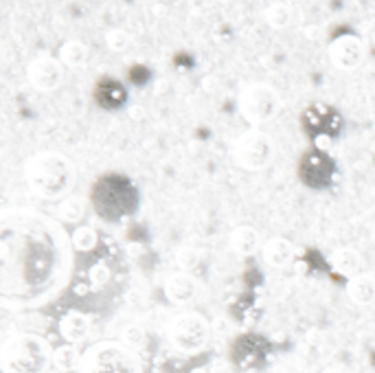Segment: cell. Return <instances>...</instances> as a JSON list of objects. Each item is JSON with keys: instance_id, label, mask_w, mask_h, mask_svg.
I'll return each mask as SVG.
<instances>
[{"instance_id": "4fadbf2b", "label": "cell", "mask_w": 375, "mask_h": 373, "mask_svg": "<svg viewBox=\"0 0 375 373\" xmlns=\"http://www.w3.org/2000/svg\"><path fill=\"white\" fill-rule=\"evenodd\" d=\"M262 253H264L266 264L272 268H279V270L295 266V262H297V246L285 237L268 239L262 246Z\"/></svg>"}, {"instance_id": "7a4b0ae2", "label": "cell", "mask_w": 375, "mask_h": 373, "mask_svg": "<svg viewBox=\"0 0 375 373\" xmlns=\"http://www.w3.org/2000/svg\"><path fill=\"white\" fill-rule=\"evenodd\" d=\"M75 181L73 160L62 152H40L24 163V183L40 200L62 202L71 196Z\"/></svg>"}, {"instance_id": "cb8c5ba5", "label": "cell", "mask_w": 375, "mask_h": 373, "mask_svg": "<svg viewBox=\"0 0 375 373\" xmlns=\"http://www.w3.org/2000/svg\"><path fill=\"white\" fill-rule=\"evenodd\" d=\"M110 279H112V270H110V266H108L106 262H97V264L90 266V270H88V281H90V286L104 288L106 283H110Z\"/></svg>"}, {"instance_id": "e0dca14e", "label": "cell", "mask_w": 375, "mask_h": 373, "mask_svg": "<svg viewBox=\"0 0 375 373\" xmlns=\"http://www.w3.org/2000/svg\"><path fill=\"white\" fill-rule=\"evenodd\" d=\"M88 46L81 40H66L57 51V59L64 64V69H81L88 62Z\"/></svg>"}, {"instance_id": "8fae6325", "label": "cell", "mask_w": 375, "mask_h": 373, "mask_svg": "<svg viewBox=\"0 0 375 373\" xmlns=\"http://www.w3.org/2000/svg\"><path fill=\"white\" fill-rule=\"evenodd\" d=\"M162 290H165V297H167L169 303H174V305H189V303H193L195 299L200 297L202 283L195 279L191 272L181 270V272H171L169 274V277L165 279V286H162Z\"/></svg>"}, {"instance_id": "d6986e66", "label": "cell", "mask_w": 375, "mask_h": 373, "mask_svg": "<svg viewBox=\"0 0 375 373\" xmlns=\"http://www.w3.org/2000/svg\"><path fill=\"white\" fill-rule=\"evenodd\" d=\"M81 356H84V351H79L77 345L64 343V345L55 347V351H53V367H55L57 371H62V373L79 371Z\"/></svg>"}, {"instance_id": "d4e9b609", "label": "cell", "mask_w": 375, "mask_h": 373, "mask_svg": "<svg viewBox=\"0 0 375 373\" xmlns=\"http://www.w3.org/2000/svg\"><path fill=\"white\" fill-rule=\"evenodd\" d=\"M176 262L187 270V268H193L195 264H198V255H195L191 248H183L181 253L176 255Z\"/></svg>"}, {"instance_id": "277c9868", "label": "cell", "mask_w": 375, "mask_h": 373, "mask_svg": "<svg viewBox=\"0 0 375 373\" xmlns=\"http://www.w3.org/2000/svg\"><path fill=\"white\" fill-rule=\"evenodd\" d=\"M77 373H143V363L119 340H99L84 351Z\"/></svg>"}, {"instance_id": "484cf974", "label": "cell", "mask_w": 375, "mask_h": 373, "mask_svg": "<svg viewBox=\"0 0 375 373\" xmlns=\"http://www.w3.org/2000/svg\"><path fill=\"white\" fill-rule=\"evenodd\" d=\"M320 373H345L340 367H327V369H323Z\"/></svg>"}, {"instance_id": "52a82bcc", "label": "cell", "mask_w": 375, "mask_h": 373, "mask_svg": "<svg viewBox=\"0 0 375 373\" xmlns=\"http://www.w3.org/2000/svg\"><path fill=\"white\" fill-rule=\"evenodd\" d=\"M276 154V145L270 134L262 129H248L239 134V139L233 145L235 163L246 171H262L272 165Z\"/></svg>"}, {"instance_id": "5b68a950", "label": "cell", "mask_w": 375, "mask_h": 373, "mask_svg": "<svg viewBox=\"0 0 375 373\" xmlns=\"http://www.w3.org/2000/svg\"><path fill=\"white\" fill-rule=\"evenodd\" d=\"M165 338L174 351L183 356H195L206 349L211 340V323L200 312H181L169 318Z\"/></svg>"}, {"instance_id": "30bf717a", "label": "cell", "mask_w": 375, "mask_h": 373, "mask_svg": "<svg viewBox=\"0 0 375 373\" xmlns=\"http://www.w3.org/2000/svg\"><path fill=\"white\" fill-rule=\"evenodd\" d=\"M27 82L38 92H53L64 82V64L53 55H38L27 66Z\"/></svg>"}, {"instance_id": "9c48e42d", "label": "cell", "mask_w": 375, "mask_h": 373, "mask_svg": "<svg viewBox=\"0 0 375 373\" xmlns=\"http://www.w3.org/2000/svg\"><path fill=\"white\" fill-rule=\"evenodd\" d=\"M327 55H330V62L334 64V69H338L342 73H351L365 64L367 46H365L362 38H358L353 34H342L330 42Z\"/></svg>"}, {"instance_id": "44dd1931", "label": "cell", "mask_w": 375, "mask_h": 373, "mask_svg": "<svg viewBox=\"0 0 375 373\" xmlns=\"http://www.w3.org/2000/svg\"><path fill=\"white\" fill-rule=\"evenodd\" d=\"M71 241H73V248L77 253H90V251L97 248V244H99V233H97L92 226L81 224L73 231Z\"/></svg>"}, {"instance_id": "9a60e30c", "label": "cell", "mask_w": 375, "mask_h": 373, "mask_svg": "<svg viewBox=\"0 0 375 373\" xmlns=\"http://www.w3.org/2000/svg\"><path fill=\"white\" fill-rule=\"evenodd\" d=\"M347 297L353 305H371L375 301V279L369 274H355L347 281Z\"/></svg>"}, {"instance_id": "6da1fadb", "label": "cell", "mask_w": 375, "mask_h": 373, "mask_svg": "<svg viewBox=\"0 0 375 373\" xmlns=\"http://www.w3.org/2000/svg\"><path fill=\"white\" fill-rule=\"evenodd\" d=\"M73 241L62 226L34 209H9L0 220V297L7 307L53 299L73 270Z\"/></svg>"}, {"instance_id": "603a6c76", "label": "cell", "mask_w": 375, "mask_h": 373, "mask_svg": "<svg viewBox=\"0 0 375 373\" xmlns=\"http://www.w3.org/2000/svg\"><path fill=\"white\" fill-rule=\"evenodd\" d=\"M121 343L127 345L129 349H143L145 345H148V336H145V330L141 325H136V323H129V325L123 328L121 332Z\"/></svg>"}, {"instance_id": "8992f818", "label": "cell", "mask_w": 375, "mask_h": 373, "mask_svg": "<svg viewBox=\"0 0 375 373\" xmlns=\"http://www.w3.org/2000/svg\"><path fill=\"white\" fill-rule=\"evenodd\" d=\"M281 110V97L274 86L253 82L243 86L237 94V112L250 125H266L276 119Z\"/></svg>"}, {"instance_id": "ffe728a7", "label": "cell", "mask_w": 375, "mask_h": 373, "mask_svg": "<svg viewBox=\"0 0 375 373\" xmlns=\"http://www.w3.org/2000/svg\"><path fill=\"white\" fill-rule=\"evenodd\" d=\"M292 18H295V13H292V7L288 3H272L266 7L264 11V20L268 27H272L274 31H281V29H288L292 24Z\"/></svg>"}, {"instance_id": "3957f363", "label": "cell", "mask_w": 375, "mask_h": 373, "mask_svg": "<svg viewBox=\"0 0 375 373\" xmlns=\"http://www.w3.org/2000/svg\"><path fill=\"white\" fill-rule=\"evenodd\" d=\"M53 351L51 343L34 332L13 334L0 347V369L3 373H48Z\"/></svg>"}, {"instance_id": "7402d4cb", "label": "cell", "mask_w": 375, "mask_h": 373, "mask_svg": "<svg viewBox=\"0 0 375 373\" xmlns=\"http://www.w3.org/2000/svg\"><path fill=\"white\" fill-rule=\"evenodd\" d=\"M104 40H106V46L110 48L112 53H127L129 48L134 46L132 36H129L125 29H110V31H106Z\"/></svg>"}, {"instance_id": "5bb4252c", "label": "cell", "mask_w": 375, "mask_h": 373, "mask_svg": "<svg viewBox=\"0 0 375 373\" xmlns=\"http://www.w3.org/2000/svg\"><path fill=\"white\" fill-rule=\"evenodd\" d=\"M228 241H231V248L241 257H250L262 248V237H259V233L253 229V226H246V224L233 229L231 239Z\"/></svg>"}, {"instance_id": "4316f807", "label": "cell", "mask_w": 375, "mask_h": 373, "mask_svg": "<svg viewBox=\"0 0 375 373\" xmlns=\"http://www.w3.org/2000/svg\"><path fill=\"white\" fill-rule=\"evenodd\" d=\"M191 373H208V371H206V369H202V367H200V369H193V371H191Z\"/></svg>"}, {"instance_id": "2e32d148", "label": "cell", "mask_w": 375, "mask_h": 373, "mask_svg": "<svg viewBox=\"0 0 375 373\" xmlns=\"http://www.w3.org/2000/svg\"><path fill=\"white\" fill-rule=\"evenodd\" d=\"M332 266L338 274H342V277H355V274H360L362 270V257L358 251L349 248V246H342L338 251H334L332 255Z\"/></svg>"}, {"instance_id": "ba28073f", "label": "cell", "mask_w": 375, "mask_h": 373, "mask_svg": "<svg viewBox=\"0 0 375 373\" xmlns=\"http://www.w3.org/2000/svg\"><path fill=\"white\" fill-rule=\"evenodd\" d=\"M97 191L108 193L110 198H94L92 196V206L104 220H121L129 216L136 206V196H127V198H117L123 196L129 189H134L129 185L123 176H104L101 181H97L94 187Z\"/></svg>"}, {"instance_id": "ac0fdd59", "label": "cell", "mask_w": 375, "mask_h": 373, "mask_svg": "<svg viewBox=\"0 0 375 373\" xmlns=\"http://www.w3.org/2000/svg\"><path fill=\"white\" fill-rule=\"evenodd\" d=\"M86 198H81V196H71L69 198H64L62 202H57L55 206V216L62 220V222H69V224H77L81 218L86 216Z\"/></svg>"}, {"instance_id": "7c38bea8", "label": "cell", "mask_w": 375, "mask_h": 373, "mask_svg": "<svg viewBox=\"0 0 375 373\" xmlns=\"http://www.w3.org/2000/svg\"><path fill=\"white\" fill-rule=\"evenodd\" d=\"M57 332L64 338V343L69 345H79L90 336V316L79 312V310H69L62 314L57 323Z\"/></svg>"}]
</instances>
